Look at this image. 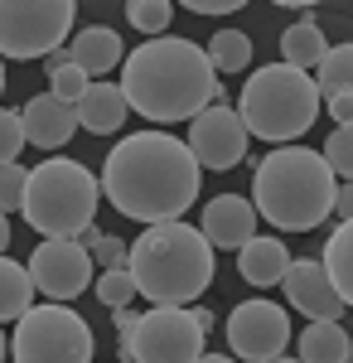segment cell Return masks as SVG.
<instances>
[{
    "instance_id": "obj_16",
    "label": "cell",
    "mask_w": 353,
    "mask_h": 363,
    "mask_svg": "<svg viewBox=\"0 0 353 363\" xmlns=\"http://www.w3.org/2000/svg\"><path fill=\"white\" fill-rule=\"evenodd\" d=\"M73 112H78L82 131H92V136H111V131H121V121H126V112H131V102H126L121 83H102V78H92V83L82 87V97L73 102Z\"/></svg>"
},
{
    "instance_id": "obj_39",
    "label": "cell",
    "mask_w": 353,
    "mask_h": 363,
    "mask_svg": "<svg viewBox=\"0 0 353 363\" xmlns=\"http://www.w3.org/2000/svg\"><path fill=\"white\" fill-rule=\"evenodd\" d=\"M5 354H10V344H5V335H0V359H5Z\"/></svg>"
},
{
    "instance_id": "obj_29",
    "label": "cell",
    "mask_w": 353,
    "mask_h": 363,
    "mask_svg": "<svg viewBox=\"0 0 353 363\" xmlns=\"http://www.w3.org/2000/svg\"><path fill=\"white\" fill-rule=\"evenodd\" d=\"M87 83H92V78L82 73L78 63H63L58 73H49V92H54V97H63V102H78Z\"/></svg>"
},
{
    "instance_id": "obj_4",
    "label": "cell",
    "mask_w": 353,
    "mask_h": 363,
    "mask_svg": "<svg viewBox=\"0 0 353 363\" xmlns=\"http://www.w3.org/2000/svg\"><path fill=\"white\" fill-rule=\"evenodd\" d=\"M126 262L136 272V296H145L150 306H189L213 286V242L184 218L145 223Z\"/></svg>"
},
{
    "instance_id": "obj_32",
    "label": "cell",
    "mask_w": 353,
    "mask_h": 363,
    "mask_svg": "<svg viewBox=\"0 0 353 363\" xmlns=\"http://www.w3.org/2000/svg\"><path fill=\"white\" fill-rule=\"evenodd\" d=\"M184 10H194V15H232V10H242L247 0H179Z\"/></svg>"
},
{
    "instance_id": "obj_18",
    "label": "cell",
    "mask_w": 353,
    "mask_h": 363,
    "mask_svg": "<svg viewBox=\"0 0 353 363\" xmlns=\"http://www.w3.org/2000/svg\"><path fill=\"white\" fill-rule=\"evenodd\" d=\"M68 58L78 63L87 78H107V73H111V68H116L126 54H121V39H116L111 29L97 25V29H82L78 39L68 44Z\"/></svg>"
},
{
    "instance_id": "obj_17",
    "label": "cell",
    "mask_w": 353,
    "mask_h": 363,
    "mask_svg": "<svg viewBox=\"0 0 353 363\" xmlns=\"http://www.w3.org/2000/svg\"><path fill=\"white\" fill-rule=\"evenodd\" d=\"M286 267H291V252L281 238H247L237 247V277L252 286H281Z\"/></svg>"
},
{
    "instance_id": "obj_28",
    "label": "cell",
    "mask_w": 353,
    "mask_h": 363,
    "mask_svg": "<svg viewBox=\"0 0 353 363\" xmlns=\"http://www.w3.org/2000/svg\"><path fill=\"white\" fill-rule=\"evenodd\" d=\"M25 179H29V169L20 160H5L0 165V213H15L25 203Z\"/></svg>"
},
{
    "instance_id": "obj_6",
    "label": "cell",
    "mask_w": 353,
    "mask_h": 363,
    "mask_svg": "<svg viewBox=\"0 0 353 363\" xmlns=\"http://www.w3.org/2000/svg\"><path fill=\"white\" fill-rule=\"evenodd\" d=\"M97 199H102V184L92 169L78 160H63V155H49L44 165L29 169L20 213L44 238H78L97 218Z\"/></svg>"
},
{
    "instance_id": "obj_37",
    "label": "cell",
    "mask_w": 353,
    "mask_h": 363,
    "mask_svg": "<svg viewBox=\"0 0 353 363\" xmlns=\"http://www.w3.org/2000/svg\"><path fill=\"white\" fill-rule=\"evenodd\" d=\"M10 247V218H5V213H0V252Z\"/></svg>"
},
{
    "instance_id": "obj_20",
    "label": "cell",
    "mask_w": 353,
    "mask_h": 363,
    "mask_svg": "<svg viewBox=\"0 0 353 363\" xmlns=\"http://www.w3.org/2000/svg\"><path fill=\"white\" fill-rule=\"evenodd\" d=\"M325 272L334 281V291L344 296V306H353V218H339L334 238L325 242Z\"/></svg>"
},
{
    "instance_id": "obj_23",
    "label": "cell",
    "mask_w": 353,
    "mask_h": 363,
    "mask_svg": "<svg viewBox=\"0 0 353 363\" xmlns=\"http://www.w3.org/2000/svg\"><path fill=\"white\" fill-rule=\"evenodd\" d=\"M208 58H213L218 73H242L247 63H252V39H247L242 29H218L213 39H208Z\"/></svg>"
},
{
    "instance_id": "obj_8",
    "label": "cell",
    "mask_w": 353,
    "mask_h": 363,
    "mask_svg": "<svg viewBox=\"0 0 353 363\" xmlns=\"http://www.w3.org/2000/svg\"><path fill=\"white\" fill-rule=\"evenodd\" d=\"M78 0H0V58H44L63 49Z\"/></svg>"
},
{
    "instance_id": "obj_33",
    "label": "cell",
    "mask_w": 353,
    "mask_h": 363,
    "mask_svg": "<svg viewBox=\"0 0 353 363\" xmlns=\"http://www.w3.org/2000/svg\"><path fill=\"white\" fill-rule=\"evenodd\" d=\"M325 107H329V116L344 126V121H353V92H334V97H325Z\"/></svg>"
},
{
    "instance_id": "obj_3",
    "label": "cell",
    "mask_w": 353,
    "mask_h": 363,
    "mask_svg": "<svg viewBox=\"0 0 353 363\" xmlns=\"http://www.w3.org/2000/svg\"><path fill=\"white\" fill-rule=\"evenodd\" d=\"M339 194V174L325 160V150H305V145H281L271 155H262V165L252 174V203L257 218H267L281 233H310L334 213Z\"/></svg>"
},
{
    "instance_id": "obj_22",
    "label": "cell",
    "mask_w": 353,
    "mask_h": 363,
    "mask_svg": "<svg viewBox=\"0 0 353 363\" xmlns=\"http://www.w3.org/2000/svg\"><path fill=\"white\" fill-rule=\"evenodd\" d=\"M325 29L315 25V20H300V25H291L286 34H281V58L286 63H296V68H315L320 58H325Z\"/></svg>"
},
{
    "instance_id": "obj_24",
    "label": "cell",
    "mask_w": 353,
    "mask_h": 363,
    "mask_svg": "<svg viewBox=\"0 0 353 363\" xmlns=\"http://www.w3.org/2000/svg\"><path fill=\"white\" fill-rule=\"evenodd\" d=\"M320 68V97H334V92H353V44H339V49H325V58L315 63Z\"/></svg>"
},
{
    "instance_id": "obj_25",
    "label": "cell",
    "mask_w": 353,
    "mask_h": 363,
    "mask_svg": "<svg viewBox=\"0 0 353 363\" xmlns=\"http://www.w3.org/2000/svg\"><path fill=\"white\" fill-rule=\"evenodd\" d=\"M97 301H102L107 310L131 306V301H136V272H131V262L102 267V281H97Z\"/></svg>"
},
{
    "instance_id": "obj_14",
    "label": "cell",
    "mask_w": 353,
    "mask_h": 363,
    "mask_svg": "<svg viewBox=\"0 0 353 363\" xmlns=\"http://www.w3.org/2000/svg\"><path fill=\"white\" fill-rule=\"evenodd\" d=\"M20 121H25V140L39 145V150H58V145H68L73 131H78L73 102H63V97H54V92L29 97L25 107H20Z\"/></svg>"
},
{
    "instance_id": "obj_26",
    "label": "cell",
    "mask_w": 353,
    "mask_h": 363,
    "mask_svg": "<svg viewBox=\"0 0 353 363\" xmlns=\"http://www.w3.org/2000/svg\"><path fill=\"white\" fill-rule=\"evenodd\" d=\"M126 20L140 34H164L174 20V0H126Z\"/></svg>"
},
{
    "instance_id": "obj_2",
    "label": "cell",
    "mask_w": 353,
    "mask_h": 363,
    "mask_svg": "<svg viewBox=\"0 0 353 363\" xmlns=\"http://www.w3.org/2000/svg\"><path fill=\"white\" fill-rule=\"evenodd\" d=\"M121 92L131 112L169 126V121H194L203 107L223 102V78L208 49H198L194 39L160 34L121 58Z\"/></svg>"
},
{
    "instance_id": "obj_9",
    "label": "cell",
    "mask_w": 353,
    "mask_h": 363,
    "mask_svg": "<svg viewBox=\"0 0 353 363\" xmlns=\"http://www.w3.org/2000/svg\"><path fill=\"white\" fill-rule=\"evenodd\" d=\"M203 354V325L184 306H155L121 335L126 363H194Z\"/></svg>"
},
{
    "instance_id": "obj_31",
    "label": "cell",
    "mask_w": 353,
    "mask_h": 363,
    "mask_svg": "<svg viewBox=\"0 0 353 363\" xmlns=\"http://www.w3.org/2000/svg\"><path fill=\"white\" fill-rule=\"evenodd\" d=\"M92 262H97V267H116V262H126V242H121V238H111V233H97V242H92Z\"/></svg>"
},
{
    "instance_id": "obj_40",
    "label": "cell",
    "mask_w": 353,
    "mask_h": 363,
    "mask_svg": "<svg viewBox=\"0 0 353 363\" xmlns=\"http://www.w3.org/2000/svg\"><path fill=\"white\" fill-rule=\"evenodd\" d=\"M0 92H5V58H0Z\"/></svg>"
},
{
    "instance_id": "obj_13",
    "label": "cell",
    "mask_w": 353,
    "mask_h": 363,
    "mask_svg": "<svg viewBox=\"0 0 353 363\" xmlns=\"http://www.w3.org/2000/svg\"><path fill=\"white\" fill-rule=\"evenodd\" d=\"M281 286H286V296H291V310H300L305 320H339V315H344V296L334 291L325 262H315V257H296V262L286 267Z\"/></svg>"
},
{
    "instance_id": "obj_15",
    "label": "cell",
    "mask_w": 353,
    "mask_h": 363,
    "mask_svg": "<svg viewBox=\"0 0 353 363\" xmlns=\"http://www.w3.org/2000/svg\"><path fill=\"white\" fill-rule=\"evenodd\" d=\"M203 238L218 252H237L247 238H257V203L242 194H218L203 208Z\"/></svg>"
},
{
    "instance_id": "obj_10",
    "label": "cell",
    "mask_w": 353,
    "mask_h": 363,
    "mask_svg": "<svg viewBox=\"0 0 353 363\" xmlns=\"http://www.w3.org/2000/svg\"><path fill=\"white\" fill-rule=\"evenodd\" d=\"M228 344L237 359L252 363H271L286 359V344H291V315L271 301H242L228 315Z\"/></svg>"
},
{
    "instance_id": "obj_1",
    "label": "cell",
    "mask_w": 353,
    "mask_h": 363,
    "mask_svg": "<svg viewBox=\"0 0 353 363\" xmlns=\"http://www.w3.org/2000/svg\"><path fill=\"white\" fill-rule=\"evenodd\" d=\"M198 155L189 140L169 136V131H136V136L116 140V150L102 165V194L121 218L136 223H164V218H184L194 199H198Z\"/></svg>"
},
{
    "instance_id": "obj_11",
    "label": "cell",
    "mask_w": 353,
    "mask_h": 363,
    "mask_svg": "<svg viewBox=\"0 0 353 363\" xmlns=\"http://www.w3.org/2000/svg\"><path fill=\"white\" fill-rule=\"evenodd\" d=\"M92 252L82 247L78 238H44L34 257H29V277L34 291H44L49 301H73L92 286Z\"/></svg>"
},
{
    "instance_id": "obj_5",
    "label": "cell",
    "mask_w": 353,
    "mask_h": 363,
    "mask_svg": "<svg viewBox=\"0 0 353 363\" xmlns=\"http://www.w3.org/2000/svg\"><path fill=\"white\" fill-rule=\"evenodd\" d=\"M320 83L310 78V68H296V63H271V68H257L242 87V102H237V116L247 121V131L257 140H286L305 136L320 116Z\"/></svg>"
},
{
    "instance_id": "obj_34",
    "label": "cell",
    "mask_w": 353,
    "mask_h": 363,
    "mask_svg": "<svg viewBox=\"0 0 353 363\" xmlns=\"http://www.w3.org/2000/svg\"><path fill=\"white\" fill-rule=\"evenodd\" d=\"M334 213H339V218H353V179L339 184V194H334Z\"/></svg>"
},
{
    "instance_id": "obj_21",
    "label": "cell",
    "mask_w": 353,
    "mask_h": 363,
    "mask_svg": "<svg viewBox=\"0 0 353 363\" xmlns=\"http://www.w3.org/2000/svg\"><path fill=\"white\" fill-rule=\"evenodd\" d=\"M29 306H34V277L0 252V320H20Z\"/></svg>"
},
{
    "instance_id": "obj_30",
    "label": "cell",
    "mask_w": 353,
    "mask_h": 363,
    "mask_svg": "<svg viewBox=\"0 0 353 363\" xmlns=\"http://www.w3.org/2000/svg\"><path fill=\"white\" fill-rule=\"evenodd\" d=\"M20 150H25V121H20V112H5L0 107V165L15 160Z\"/></svg>"
},
{
    "instance_id": "obj_27",
    "label": "cell",
    "mask_w": 353,
    "mask_h": 363,
    "mask_svg": "<svg viewBox=\"0 0 353 363\" xmlns=\"http://www.w3.org/2000/svg\"><path fill=\"white\" fill-rule=\"evenodd\" d=\"M325 160L334 165V174H339V179H353V121H344V126H334V131H329Z\"/></svg>"
},
{
    "instance_id": "obj_38",
    "label": "cell",
    "mask_w": 353,
    "mask_h": 363,
    "mask_svg": "<svg viewBox=\"0 0 353 363\" xmlns=\"http://www.w3.org/2000/svg\"><path fill=\"white\" fill-rule=\"evenodd\" d=\"M271 5H291L296 10V5H320V0H271Z\"/></svg>"
},
{
    "instance_id": "obj_19",
    "label": "cell",
    "mask_w": 353,
    "mask_h": 363,
    "mask_svg": "<svg viewBox=\"0 0 353 363\" xmlns=\"http://www.w3.org/2000/svg\"><path fill=\"white\" fill-rule=\"evenodd\" d=\"M349 349H353V339L339 320H310V330L300 335L296 354L305 363H339V359H349Z\"/></svg>"
},
{
    "instance_id": "obj_36",
    "label": "cell",
    "mask_w": 353,
    "mask_h": 363,
    "mask_svg": "<svg viewBox=\"0 0 353 363\" xmlns=\"http://www.w3.org/2000/svg\"><path fill=\"white\" fill-rule=\"evenodd\" d=\"M194 315H198V325H203V335H208V330L218 325V315H213V310H194Z\"/></svg>"
},
{
    "instance_id": "obj_35",
    "label": "cell",
    "mask_w": 353,
    "mask_h": 363,
    "mask_svg": "<svg viewBox=\"0 0 353 363\" xmlns=\"http://www.w3.org/2000/svg\"><path fill=\"white\" fill-rule=\"evenodd\" d=\"M136 320H140V315H136L131 306H116V330H121V335H126V330H131Z\"/></svg>"
},
{
    "instance_id": "obj_7",
    "label": "cell",
    "mask_w": 353,
    "mask_h": 363,
    "mask_svg": "<svg viewBox=\"0 0 353 363\" xmlns=\"http://www.w3.org/2000/svg\"><path fill=\"white\" fill-rule=\"evenodd\" d=\"M10 359L15 363H87L92 359V330L78 310L63 301L49 306H29L15 325L10 339Z\"/></svg>"
},
{
    "instance_id": "obj_12",
    "label": "cell",
    "mask_w": 353,
    "mask_h": 363,
    "mask_svg": "<svg viewBox=\"0 0 353 363\" xmlns=\"http://www.w3.org/2000/svg\"><path fill=\"white\" fill-rule=\"evenodd\" d=\"M247 121L232 107H203V112L189 121V150L198 155V165L203 169H237L247 155Z\"/></svg>"
}]
</instances>
